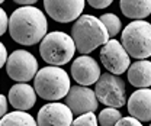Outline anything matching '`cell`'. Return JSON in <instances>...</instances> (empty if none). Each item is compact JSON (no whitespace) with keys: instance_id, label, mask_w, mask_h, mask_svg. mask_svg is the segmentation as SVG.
Returning a JSON list of instances; mask_svg holds the SVG:
<instances>
[{"instance_id":"22","label":"cell","mask_w":151,"mask_h":126,"mask_svg":"<svg viewBox=\"0 0 151 126\" xmlns=\"http://www.w3.org/2000/svg\"><path fill=\"white\" fill-rule=\"evenodd\" d=\"M9 22H10V18H7L3 9H0V35L6 34V29H9Z\"/></svg>"},{"instance_id":"23","label":"cell","mask_w":151,"mask_h":126,"mask_svg":"<svg viewBox=\"0 0 151 126\" xmlns=\"http://www.w3.org/2000/svg\"><path fill=\"white\" fill-rule=\"evenodd\" d=\"M86 1L89 6H92L94 9H106L113 3V0H86Z\"/></svg>"},{"instance_id":"4","label":"cell","mask_w":151,"mask_h":126,"mask_svg":"<svg viewBox=\"0 0 151 126\" xmlns=\"http://www.w3.org/2000/svg\"><path fill=\"white\" fill-rule=\"evenodd\" d=\"M76 42L71 35H67L65 32L54 31L47 34V36L41 41L39 45V54L41 58L50 64L61 67L71 61L76 52Z\"/></svg>"},{"instance_id":"9","label":"cell","mask_w":151,"mask_h":126,"mask_svg":"<svg viewBox=\"0 0 151 126\" xmlns=\"http://www.w3.org/2000/svg\"><path fill=\"white\" fill-rule=\"evenodd\" d=\"M86 0H44V9L52 20L60 23L74 22L81 16Z\"/></svg>"},{"instance_id":"28","label":"cell","mask_w":151,"mask_h":126,"mask_svg":"<svg viewBox=\"0 0 151 126\" xmlns=\"http://www.w3.org/2000/svg\"><path fill=\"white\" fill-rule=\"evenodd\" d=\"M150 126H151V125H150Z\"/></svg>"},{"instance_id":"5","label":"cell","mask_w":151,"mask_h":126,"mask_svg":"<svg viewBox=\"0 0 151 126\" xmlns=\"http://www.w3.org/2000/svg\"><path fill=\"white\" fill-rule=\"evenodd\" d=\"M122 45L135 59L151 57V23L145 20H132L122 31Z\"/></svg>"},{"instance_id":"7","label":"cell","mask_w":151,"mask_h":126,"mask_svg":"<svg viewBox=\"0 0 151 126\" xmlns=\"http://www.w3.org/2000/svg\"><path fill=\"white\" fill-rule=\"evenodd\" d=\"M7 75L18 83H28L38 74V61L29 51L16 49L9 55L6 62Z\"/></svg>"},{"instance_id":"12","label":"cell","mask_w":151,"mask_h":126,"mask_svg":"<svg viewBox=\"0 0 151 126\" xmlns=\"http://www.w3.org/2000/svg\"><path fill=\"white\" fill-rule=\"evenodd\" d=\"M71 77L74 78V81L80 86H92L96 84L100 78V67L99 62L89 57V55H80L77 57L73 64H71Z\"/></svg>"},{"instance_id":"14","label":"cell","mask_w":151,"mask_h":126,"mask_svg":"<svg viewBox=\"0 0 151 126\" xmlns=\"http://www.w3.org/2000/svg\"><path fill=\"white\" fill-rule=\"evenodd\" d=\"M9 103L15 110H29L37 103V90L28 83H18L9 90Z\"/></svg>"},{"instance_id":"6","label":"cell","mask_w":151,"mask_h":126,"mask_svg":"<svg viewBox=\"0 0 151 126\" xmlns=\"http://www.w3.org/2000/svg\"><path fill=\"white\" fill-rule=\"evenodd\" d=\"M94 91L99 102L108 107H122L128 102L124 80L109 71L100 75L99 81L96 83Z\"/></svg>"},{"instance_id":"1","label":"cell","mask_w":151,"mask_h":126,"mask_svg":"<svg viewBox=\"0 0 151 126\" xmlns=\"http://www.w3.org/2000/svg\"><path fill=\"white\" fill-rule=\"evenodd\" d=\"M48 31V22L35 6H22L12 12L9 22V34L15 42L20 45H35L41 42Z\"/></svg>"},{"instance_id":"2","label":"cell","mask_w":151,"mask_h":126,"mask_svg":"<svg viewBox=\"0 0 151 126\" xmlns=\"http://www.w3.org/2000/svg\"><path fill=\"white\" fill-rule=\"evenodd\" d=\"M71 36L80 54H90L96 48L103 47L109 41V32L100 18L81 15L71 28Z\"/></svg>"},{"instance_id":"24","label":"cell","mask_w":151,"mask_h":126,"mask_svg":"<svg viewBox=\"0 0 151 126\" xmlns=\"http://www.w3.org/2000/svg\"><path fill=\"white\" fill-rule=\"evenodd\" d=\"M7 59H9V57H7L6 47H4L3 44H0V65H1V67H3V65H6Z\"/></svg>"},{"instance_id":"20","label":"cell","mask_w":151,"mask_h":126,"mask_svg":"<svg viewBox=\"0 0 151 126\" xmlns=\"http://www.w3.org/2000/svg\"><path fill=\"white\" fill-rule=\"evenodd\" d=\"M99 125V119L96 117L93 112H87L83 115H78L73 120L71 126H97Z\"/></svg>"},{"instance_id":"27","label":"cell","mask_w":151,"mask_h":126,"mask_svg":"<svg viewBox=\"0 0 151 126\" xmlns=\"http://www.w3.org/2000/svg\"><path fill=\"white\" fill-rule=\"evenodd\" d=\"M3 1H6V0H0V3H3Z\"/></svg>"},{"instance_id":"16","label":"cell","mask_w":151,"mask_h":126,"mask_svg":"<svg viewBox=\"0 0 151 126\" xmlns=\"http://www.w3.org/2000/svg\"><path fill=\"white\" fill-rule=\"evenodd\" d=\"M119 7L124 16L132 20H141L151 15V0H121Z\"/></svg>"},{"instance_id":"11","label":"cell","mask_w":151,"mask_h":126,"mask_svg":"<svg viewBox=\"0 0 151 126\" xmlns=\"http://www.w3.org/2000/svg\"><path fill=\"white\" fill-rule=\"evenodd\" d=\"M65 105L73 110L74 115H83L87 112H94L99 105L96 91L87 86H73L65 96Z\"/></svg>"},{"instance_id":"26","label":"cell","mask_w":151,"mask_h":126,"mask_svg":"<svg viewBox=\"0 0 151 126\" xmlns=\"http://www.w3.org/2000/svg\"><path fill=\"white\" fill-rule=\"evenodd\" d=\"M15 3H18L20 6H32V4H35L38 0H13Z\"/></svg>"},{"instance_id":"25","label":"cell","mask_w":151,"mask_h":126,"mask_svg":"<svg viewBox=\"0 0 151 126\" xmlns=\"http://www.w3.org/2000/svg\"><path fill=\"white\" fill-rule=\"evenodd\" d=\"M6 110H7V100H6V96L1 94L0 96V115L4 116L6 115Z\"/></svg>"},{"instance_id":"17","label":"cell","mask_w":151,"mask_h":126,"mask_svg":"<svg viewBox=\"0 0 151 126\" xmlns=\"http://www.w3.org/2000/svg\"><path fill=\"white\" fill-rule=\"evenodd\" d=\"M0 126H38V122L26 112L15 110L1 116Z\"/></svg>"},{"instance_id":"21","label":"cell","mask_w":151,"mask_h":126,"mask_svg":"<svg viewBox=\"0 0 151 126\" xmlns=\"http://www.w3.org/2000/svg\"><path fill=\"white\" fill-rule=\"evenodd\" d=\"M115 126H142V122L134 116H127V117H122Z\"/></svg>"},{"instance_id":"18","label":"cell","mask_w":151,"mask_h":126,"mask_svg":"<svg viewBox=\"0 0 151 126\" xmlns=\"http://www.w3.org/2000/svg\"><path fill=\"white\" fill-rule=\"evenodd\" d=\"M97 119H99V125L100 126H115L122 119V115L116 107H108L106 106V109H103L99 113Z\"/></svg>"},{"instance_id":"10","label":"cell","mask_w":151,"mask_h":126,"mask_svg":"<svg viewBox=\"0 0 151 126\" xmlns=\"http://www.w3.org/2000/svg\"><path fill=\"white\" fill-rule=\"evenodd\" d=\"M73 110L64 103L51 102L39 109L37 116L38 126H71Z\"/></svg>"},{"instance_id":"19","label":"cell","mask_w":151,"mask_h":126,"mask_svg":"<svg viewBox=\"0 0 151 126\" xmlns=\"http://www.w3.org/2000/svg\"><path fill=\"white\" fill-rule=\"evenodd\" d=\"M100 20L105 23V26H106V29H108V32H109L111 36H116L121 32V29H122L121 19L118 18L116 15H113V13H105V15H102Z\"/></svg>"},{"instance_id":"3","label":"cell","mask_w":151,"mask_h":126,"mask_svg":"<svg viewBox=\"0 0 151 126\" xmlns=\"http://www.w3.org/2000/svg\"><path fill=\"white\" fill-rule=\"evenodd\" d=\"M34 87L41 99L48 102H57L65 97L71 89L70 75L65 72V70L57 65L44 67L34 78Z\"/></svg>"},{"instance_id":"8","label":"cell","mask_w":151,"mask_h":126,"mask_svg":"<svg viewBox=\"0 0 151 126\" xmlns=\"http://www.w3.org/2000/svg\"><path fill=\"white\" fill-rule=\"evenodd\" d=\"M100 62L109 72L121 75L131 67V55L122 42L109 39L100 49Z\"/></svg>"},{"instance_id":"13","label":"cell","mask_w":151,"mask_h":126,"mask_svg":"<svg viewBox=\"0 0 151 126\" xmlns=\"http://www.w3.org/2000/svg\"><path fill=\"white\" fill-rule=\"evenodd\" d=\"M129 115L141 122H151V89H138L127 102Z\"/></svg>"},{"instance_id":"15","label":"cell","mask_w":151,"mask_h":126,"mask_svg":"<svg viewBox=\"0 0 151 126\" xmlns=\"http://www.w3.org/2000/svg\"><path fill=\"white\" fill-rule=\"evenodd\" d=\"M128 81L137 89H148L151 86V62L148 59H137L128 68Z\"/></svg>"}]
</instances>
